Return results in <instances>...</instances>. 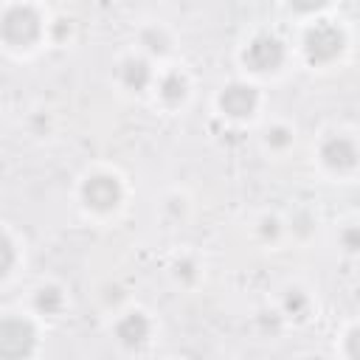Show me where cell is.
Listing matches in <instances>:
<instances>
[{"label":"cell","mask_w":360,"mask_h":360,"mask_svg":"<svg viewBox=\"0 0 360 360\" xmlns=\"http://www.w3.org/2000/svg\"><path fill=\"white\" fill-rule=\"evenodd\" d=\"M42 31V20L31 6H11L3 17H0V34L8 45L14 48H25L31 45Z\"/></svg>","instance_id":"1"},{"label":"cell","mask_w":360,"mask_h":360,"mask_svg":"<svg viewBox=\"0 0 360 360\" xmlns=\"http://www.w3.org/2000/svg\"><path fill=\"white\" fill-rule=\"evenodd\" d=\"M304 51H307L309 62H329L343 51V31L338 25L321 20L304 34Z\"/></svg>","instance_id":"2"},{"label":"cell","mask_w":360,"mask_h":360,"mask_svg":"<svg viewBox=\"0 0 360 360\" xmlns=\"http://www.w3.org/2000/svg\"><path fill=\"white\" fill-rule=\"evenodd\" d=\"M34 349V326L22 318L0 321V357H25Z\"/></svg>","instance_id":"3"},{"label":"cell","mask_w":360,"mask_h":360,"mask_svg":"<svg viewBox=\"0 0 360 360\" xmlns=\"http://www.w3.org/2000/svg\"><path fill=\"white\" fill-rule=\"evenodd\" d=\"M284 62V45L281 39L270 37V34H262L256 37L248 51H245V65L256 73H264V70H276L278 65Z\"/></svg>","instance_id":"4"},{"label":"cell","mask_w":360,"mask_h":360,"mask_svg":"<svg viewBox=\"0 0 360 360\" xmlns=\"http://www.w3.org/2000/svg\"><path fill=\"white\" fill-rule=\"evenodd\" d=\"M82 197L96 211H112L121 202V183L110 174H96L82 186Z\"/></svg>","instance_id":"5"},{"label":"cell","mask_w":360,"mask_h":360,"mask_svg":"<svg viewBox=\"0 0 360 360\" xmlns=\"http://www.w3.org/2000/svg\"><path fill=\"white\" fill-rule=\"evenodd\" d=\"M256 104H259V96H256V90L250 84H228L222 90V96H219V107L231 118L250 115L256 110Z\"/></svg>","instance_id":"6"},{"label":"cell","mask_w":360,"mask_h":360,"mask_svg":"<svg viewBox=\"0 0 360 360\" xmlns=\"http://www.w3.org/2000/svg\"><path fill=\"white\" fill-rule=\"evenodd\" d=\"M321 158L326 166L332 169H352L357 163V149H354V141L346 138V135H332L323 141L321 146Z\"/></svg>","instance_id":"7"},{"label":"cell","mask_w":360,"mask_h":360,"mask_svg":"<svg viewBox=\"0 0 360 360\" xmlns=\"http://www.w3.org/2000/svg\"><path fill=\"white\" fill-rule=\"evenodd\" d=\"M115 338L124 346H141L149 338V321L141 312H127L118 323H115Z\"/></svg>","instance_id":"8"},{"label":"cell","mask_w":360,"mask_h":360,"mask_svg":"<svg viewBox=\"0 0 360 360\" xmlns=\"http://www.w3.org/2000/svg\"><path fill=\"white\" fill-rule=\"evenodd\" d=\"M149 79H152V70H149V65L143 62V59H127L124 65H121V82L129 87V90H143L146 84H149Z\"/></svg>","instance_id":"9"},{"label":"cell","mask_w":360,"mask_h":360,"mask_svg":"<svg viewBox=\"0 0 360 360\" xmlns=\"http://www.w3.org/2000/svg\"><path fill=\"white\" fill-rule=\"evenodd\" d=\"M160 96H163V101H169V104L183 101V98H186V79H183L180 73H166V76L160 79Z\"/></svg>","instance_id":"10"},{"label":"cell","mask_w":360,"mask_h":360,"mask_svg":"<svg viewBox=\"0 0 360 360\" xmlns=\"http://www.w3.org/2000/svg\"><path fill=\"white\" fill-rule=\"evenodd\" d=\"M34 304H37V309L45 312V315L59 312V307H62V292H59V287H42V290H37Z\"/></svg>","instance_id":"11"},{"label":"cell","mask_w":360,"mask_h":360,"mask_svg":"<svg viewBox=\"0 0 360 360\" xmlns=\"http://www.w3.org/2000/svg\"><path fill=\"white\" fill-rule=\"evenodd\" d=\"M141 42H143V45H146V51H152V53H166V48H169L166 34H163V31H158V28L143 31V34H141Z\"/></svg>","instance_id":"12"},{"label":"cell","mask_w":360,"mask_h":360,"mask_svg":"<svg viewBox=\"0 0 360 360\" xmlns=\"http://www.w3.org/2000/svg\"><path fill=\"white\" fill-rule=\"evenodd\" d=\"M284 309H287L290 315L301 318V315L307 312V298H304V292H301V290H290V292L284 295Z\"/></svg>","instance_id":"13"},{"label":"cell","mask_w":360,"mask_h":360,"mask_svg":"<svg viewBox=\"0 0 360 360\" xmlns=\"http://www.w3.org/2000/svg\"><path fill=\"white\" fill-rule=\"evenodd\" d=\"M11 264H14V245L6 233H0V278L11 270Z\"/></svg>","instance_id":"14"},{"label":"cell","mask_w":360,"mask_h":360,"mask_svg":"<svg viewBox=\"0 0 360 360\" xmlns=\"http://www.w3.org/2000/svg\"><path fill=\"white\" fill-rule=\"evenodd\" d=\"M292 141V135H290V129L287 127H273V129H267V143L270 146H287Z\"/></svg>","instance_id":"15"},{"label":"cell","mask_w":360,"mask_h":360,"mask_svg":"<svg viewBox=\"0 0 360 360\" xmlns=\"http://www.w3.org/2000/svg\"><path fill=\"white\" fill-rule=\"evenodd\" d=\"M292 3V8H298V11H315V8H321L326 0H290Z\"/></svg>","instance_id":"16"},{"label":"cell","mask_w":360,"mask_h":360,"mask_svg":"<svg viewBox=\"0 0 360 360\" xmlns=\"http://www.w3.org/2000/svg\"><path fill=\"white\" fill-rule=\"evenodd\" d=\"M262 225H264V228H262L264 236H276V233H278V222H276V219H262Z\"/></svg>","instance_id":"17"},{"label":"cell","mask_w":360,"mask_h":360,"mask_svg":"<svg viewBox=\"0 0 360 360\" xmlns=\"http://www.w3.org/2000/svg\"><path fill=\"white\" fill-rule=\"evenodd\" d=\"M343 239H346V248H349V250H357V239H354V228H349Z\"/></svg>","instance_id":"18"}]
</instances>
